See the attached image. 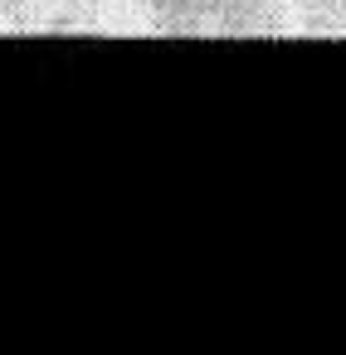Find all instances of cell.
Instances as JSON below:
<instances>
[{
    "instance_id": "6da1fadb",
    "label": "cell",
    "mask_w": 346,
    "mask_h": 355,
    "mask_svg": "<svg viewBox=\"0 0 346 355\" xmlns=\"http://www.w3.org/2000/svg\"><path fill=\"white\" fill-rule=\"evenodd\" d=\"M147 30L239 40V35H346V0H132Z\"/></svg>"
}]
</instances>
